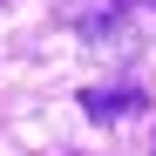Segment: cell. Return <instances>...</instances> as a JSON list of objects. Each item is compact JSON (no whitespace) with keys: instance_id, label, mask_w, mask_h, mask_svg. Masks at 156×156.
I'll return each instance as SVG.
<instances>
[{"instance_id":"6da1fadb","label":"cell","mask_w":156,"mask_h":156,"mask_svg":"<svg viewBox=\"0 0 156 156\" xmlns=\"http://www.w3.org/2000/svg\"><path fill=\"white\" fill-rule=\"evenodd\" d=\"M82 109H88V115H102V122L136 115V109H143V88H88V95H82Z\"/></svg>"}]
</instances>
